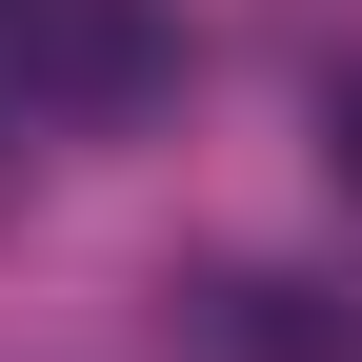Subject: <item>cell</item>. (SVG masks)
Instances as JSON below:
<instances>
[{
    "instance_id": "cell-1",
    "label": "cell",
    "mask_w": 362,
    "mask_h": 362,
    "mask_svg": "<svg viewBox=\"0 0 362 362\" xmlns=\"http://www.w3.org/2000/svg\"><path fill=\"white\" fill-rule=\"evenodd\" d=\"M161 0H0V101L21 121H141L161 101Z\"/></svg>"
},
{
    "instance_id": "cell-2",
    "label": "cell",
    "mask_w": 362,
    "mask_h": 362,
    "mask_svg": "<svg viewBox=\"0 0 362 362\" xmlns=\"http://www.w3.org/2000/svg\"><path fill=\"white\" fill-rule=\"evenodd\" d=\"M161 322L202 362H362V302L302 282V262H202V282H161Z\"/></svg>"
},
{
    "instance_id": "cell-3",
    "label": "cell",
    "mask_w": 362,
    "mask_h": 362,
    "mask_svg": "<svg viewBox=\"0 0 362 362\" xmlns=\"http://www.w3.org/2000/svg\"><path fill=\"white\" fill-rule=\"evenodd\" d=\"M322 161H342V202H362V61L322 81Z\"/></svg>"
}]
</instances>
